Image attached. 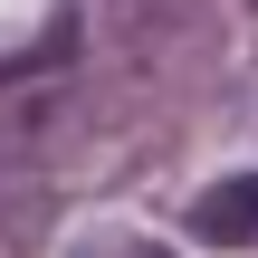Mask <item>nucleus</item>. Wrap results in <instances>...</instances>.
<instances>
[{"label":"nucleus","instance_id":"1","mask_svg":"<svg viewBox=\"0 0 258 258\" xmlns=\"http://www.w3.org/2000/svg\"><path fill=\"white\" fill-rule=\"evenodd\" d=\"M105 19L134 67H172L182 48H211V0H105Z\"/></svg>","mask_w":258,"mask_h":258},{"label":"nucleus","instance_id":"2","mask_svg":"<svg viewBox=\"0 0 258 258\" xmlns=\"http://www.w3.org/2000/svg\"><path fill=\"white\" fill-rule=\"evenodd\" d=\"M191 239L211 249H258V172H230L191 201Z\"/></svg>","mask_w":258,"mask_h":258},{"label":"nucleus","instance_id":"3","mask_svg":"<svg viewBox=\"0 0 258 258\" xmlns=\"http://www.w3.org/2000/svg\"><path fill=\"white\" fill-rule=\"evenodd\" d=\"M77 258H172V249H153L134 230H96V239H77Z\"/></svg>","mask_w":258,"mask_h":258},{"label":"nucleus","instance_id":"4","mask_svg":"<svg viewBox=\"0 0 258 258\" xmlns=\"http://www.w3.org/2000/svg\"><path fill=\"white\" fill-rule=\"evenodd\" d=\"M249 10H258V0H249Z\"/></svg>","mask_w":258,"mask_h":258}]
</instances>
